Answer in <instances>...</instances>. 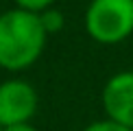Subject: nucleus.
<instances>
[{"mask_svg": "<svg viewBox=\"0 0 133 131\" xmlns=\"http://www.w3.org/2000/svg\"><path fill=\"white\" fill-rule=\"evenodd\" d=\"M48 35L39 15L24 9L0 13V68L7 72L29 70L46 48Z\"/></svg>", "mask_w": 133, "mask_h": 131, "instance_id": "f257e3e1", "label": "nucleus"}, {"mask_svg": "<svg viewBox=\"0 0 133 131\" xmlns=\"http://www.w3.org/2000/svg\"><path fill=\"white\" fill-rule=\"evenodd\" d=\"M90 40L116 46L133 37V0H90L83 15Z\"/></svg>", "mask_w": 133, "mask_h": 131, "instance_id": "f03ea898", "label": "nucleus"}, {"mask_svg": "<svg viewBox=\"0 0 133 131\" xmlns=\"http://www.w3.org/2000/svg\"><path fill=\"white\" fill-rule=\"evenodd\" d=\"M39 107V94L24 79H7L0 83V127L31 122Z\"/></svg>", "mask_w": 133, "mask_h": 131, "instance_id": "7ed1b4c3", "label": "nucleus"}, {"mask_svg": "<svg viewBox=\"0 0 133 131\" xmlns=\"http://www.w3.org/2000/svg\"><path fill=\"white\" fill-rule=\"evenodd\" d=\"M101 103L105 118L133 131V70H120L105 81Z\"/></svg>", "mask_w": 133, "mask_h": 131, "instance_id": "20e7f679", "label": "nucleus"}, {"mask_svg": "<svg viewBox=\"0 0 133 131\" xmlns=\"http://www.w3.org/2000/svg\"><path fill=\"white\" fill-rule=\"evenodd\" d=\"M39 15V22H42V26H44V31H46V35L50 37L55 35V33H59V31H63V26H65V18H63V13L59 9H46V11H42V13H37Z\"/></svg>", "mask_w": 133, "mask_h": 131, "instance_id": "39448f33", "label": "nucleus"}, {"mask_svg": "<svg viewBox=\"0 0 133 131\" xmlns=\"http://www.w3.org/2000/svg\"><path fill=\"white\" fill-rule=\"evenodd\" d=\"M18 9H24V11H31V13H42V11L55 7L57 0H13Z\"/></svg>", "mask_w": 133, "mask_h": 131, "instance_id": "423d86ee", "label": "nucleus"}, {"mask_svg": "<svg viewBox=\"0 0 133 131\" xmlns=\"http://www.w3.org/2000/svg\"><path fill=\"white\" fill-rule=\"evenodd\" d=\"M81 131H131V129H127V127L114 122V120H109V118H103V120H94V122H90Z\"/></svg>", "mask_w": 133, "mask_h": 131, "instance_id": "0eeeda50", "label": "nucleus"}, {"mask_svg": "<svg viewBox=\"0 0 133 131\" xmlns=\"http://www.w3.org/2000/svg\"><path fill=\"white\" fill-rule=\"evenodd\" d=\"M2 131H39L33 122H20V125H11V127H2Z\"/></svg>", "mask_w": 133, "mask_h": 131, "instance_id": "6e6552de", "label": "nucleus"}, {"mask_svg": "<svg viewBox=\"0 0 133 131\" xmlns=\"http://www.w3.org/2000/svg\"><path fill=\"white\" fill-rule=\"evenodd\" d=\"M131 48H133V37H131Z\"/></svg>", "mask_w": 133, "mask_h": 131, "instance_id": "1a4fd4ad", "label": "nucleus"}, {"mask_svg": "<svg viewBox=\"0 0 133 131\" xmlns=\"http://www.w3.org/2000/svg\"><path fill=\"white\" fill-rule=\"evenodd\" d=\"M0 131H2V127H0Z\"/></svg>", "mask_w": 133, "mask_h": 131, "instance_id": "9d476101", "label": "nucleus"}]
</instances>
